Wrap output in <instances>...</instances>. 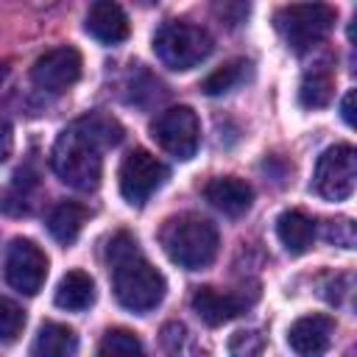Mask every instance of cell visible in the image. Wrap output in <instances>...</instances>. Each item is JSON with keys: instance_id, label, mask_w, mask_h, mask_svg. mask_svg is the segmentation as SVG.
<instances>
[{"instance_id": "19", "label": "cell", "mask_w": 357, "mask_h": 357, "mask_svg": "<svg viewBox=\"0 0 357 357\" xmlns=\"http://www.w3.org/2000/svg\"><path fill=\"white\" fill-rule=\"evenodd\" d=\"M86 223V206L81 204H73V201H64L59 206H53L50 218H47V231L53 234V240H59L61 245H70L81 229Z\"/></svg>"}, {"instance_id": "12", "label": "cell", "mask_w": 357, "mask_h": 357, "mask_svg": "<svg viewBox=\"0 0 357 357\" xmlns=\"http://www.w3.org/2000/svg\"><path fill=\"white\" fill-rule=\"evenodd\" d=\"M254 298H245L243 293H223L218 287H198L192 293V310L198 312V318L209 326H220L229 324L231 318H237Z\"/></svg>"}, {"instance_id": "11", "label": "cell", "mask_w": 357, "mask_h": 357, "mask_svg": "<svg viewBox=\"0 0 357 357\" xmlns=\"http://www.w3.org/2000/svg\"><path fill=\"white\" fill-rule=\"evenodd\" d=\"M335 321L329 315H304L293 321L287 332V343L298 357H324L332 346Z\"/></svg>"}, {"instance_id": "25", "label": "cell", "mask_w": 357, "mask_h": 357, "mask_svg": "<svg viewBox=\"0 0 357 357\" xmlns=\"http://www.w3.org/2000/svg\"><path fill=\"white\" fill-rule=\"evenodd\" d=\"M11 151H14V131L6 120H0V165L11 156Z\"/></svg>"}, {"instance_id": "17", "label": "cell", "mask_w": 357, "mask_h": 357, "mask_svg": "<svg viewBox=\"0 0 357 357\" xmlns=\"http://www.w3.org/2000/svg\"><path fill=\"white\" fill-rule=\"evenodd\" d=\"M95 301V282L86 271H67L56 287V307L67 312L89 310Z\"/></svg>"}, {"instance_id": "3", "label": "cell", "mask_w": 357, "mask_h": 357, "mask_svg": "<svg viewBox=\"0 0 357 357\" xmlns=\"http://www.w3.org/2000/svg\"><path fill=\"white\" fill-rule=\"evenodd\" d=\"M159 245L167 254V259L176 262L178 268L201 271V268L212 265V259L218 257L220 234L212 220H206L195 212H181L162 223Z\"/></svg>"}, {"instance_id": "21", "label": "cell", "mask_w": 357, "mask_h": 357, "mask_svg": "<svg viewBox=\"0 0 357 357\" xmlns=\"http://www.w3.org/2000/svg\"><path fill=\"white\" fill-rule=\"evenodd\" d=\"M98 357H145V346L137 332L117 326L100 337Z\"/></svg>"}, {"instance_id": "15", "label": "cell", "mask_w": 357, "mask_h": 357, "mask_svg": "<svg viewBox=\"0 0 357 357\" xmlns=\"http://www.w3.org/2000/svg\"><path fill=\"white\" fill-rule=\"evenodd\" d=\"M33 357H78V335L59 321H45L31 346Z\"/></svg>"}, {"instance_id": "10", "label": "cell", "mask_w": 357, "mask_h": 357, "mask_svg": "<svg viewBox=\"0 0 357 357\" xmlns=\"http://www.w3.org/2000/svg\"><path fill=\"white\" fill-rule=\"evenodd\" d=\"M81 53L70 45H61V47H53L47 53H42L33 67H31V81L45 89V92H67L78 78H81Z\"/></svg>"}, {"instance_id": "7", "label": "cell", "mask_w": 357, "mask_h": 357, "mask_svg": "<svg viewBox=\"0 0 357 357\" xmlns=\"http://www.w3.org/2000/svg\"><path fill=\"white\" fill-rule=\"evenodd\" d=\"M357 181V153L349 142L326 148L315 162V192L326 201H346L354 192Z\"/></svg>"}, {"instance_id": "6", "label": "cell", "mask_w": 357, "mask_h": 357, "mask_svg": "<svg viewBox=\"0 0 357 357\" xmlns=\"http://www.w3.org/2000/svg\"><path fill=\"white\" fill-rule=\"evenodd\" d=\"M170 170L165 167V162H159L151 151L145 148H134L123 156L120 162V173H117V184H120V195L131 204V206H142L151 201V195L167 181Z\"/></svg>"}, {"instance_id": "23", "label": "cell", "mask_w": 357, "mask_h": 357, "mask_svg": "<svg viewBox=\"0 0 357 357\" xmlns=\"http://www.w3.org/2000/svg\"><path fill=\"white\" fill-rule=\"evenodd\" d=\"M265 349V335L259 329H240L229 337V357H259Z\"/></svg>"}, {"instance_id": "22", "label": "cell", "mask_w": 357, "mask_h": 357, "mask_svg": "<svg viewBox=\"0 0 357 357\" xmlns=\"http://www.w3.org/2000/svg\"><path fill=\"white\" fill-rule=\"evenodd\" d=\"M22 329H25V310L17 301L0 296V343L3 346L17 343Z\"/></svg>"}, {"instance_id": "13", "label": "cell", "mask_w": 357, "mask_h": 357, "mask_svg": "<svg viewBox=\"0 0 357 357\" xmlns=\"http://www.w3.org/2000/svg\"><path fill=\"white\" fill-rule=\"evenodd\" d=\"M204 198L223 215L229 218H240L243 212L251 209L254 201V190L248 181L237 178V176H218L212 181H206L204 187Z\"/></svg>"}, {"instance_id": "4", "label": "cell", "mask_w": 357, "mask_h": 357, "mask_svg": "<svg viewBox=\"0 0 357 357\" xmlns=\"http://www.w3.org/2000/svg\"><path fill=\"white\" fill-rule=\"evenodd\" d=\"M215 42L206 33V28L184 22V20H170L153 33V53L159 61L170 70H192L201 61L209 59Z\"/></svg>"}, {"instance_id": "16", "label": "cell", "mask_w": 357, "mask_h": 357, "mask_svg": "<svg viewBox=\"0 0 357 357\" xmlns=\"http://www.w3.org/2000/svg\"><path fill=\"white\" fill-rule=\"evenodd\" d=\"M276 237L290 254H304L315 240V223L301 209H284L276 218Z\"/></svg>"}, {"instance_id": "18", "label": "cell", "mask_w": 357, "mask_h": 357, "mask_svg": "<svg viewBox=\"0 0 357 357\" xmlns=\"http://www.w3.org/2000/svg\"><path fill=\"white\" fill-rule=\"evenodd\" d=\"M332 92H335V75L329 64H318L304 73L301 86H298V103L304 109H324L329 106Z\"/></svg>"}, {"instance_id": "20", "label": "cell", "mask_w": 357, "mask_h": 357, "mask_svg": "<svg viewBox=\"0 0 357 357\" xmlns=\"http://www.w3.org/2000/svg\"><path fill=\"white\" fill-rule=\"evenodd\" d=\"M248 73H251V64L245 59H229L226 64H220L201 81V92L204 95H226L234 86H240L248 78Z\"/></svg>"}, {"instance_id": "1", "label": "cell", "mask_w": 357, "mask_h": 357, "mask_svg": "<svg viewBox=\"0 0 357 357\" xmlns=\"http://www.w3.org/2000/svg\"><path fill=\"white\" fill-rule=\"evenodd\" d=\"M123 139V126L106 112H89L70 123L53 142L50 167L73 190L89 192L103 176V151Z\"/></svg>"}, {"instance_id": "2", "label": "cell", "mask_w": 357, "mask_h": 357, "mask_svg": "<svg viewBox=\"0 0 357 357\" xmlns=\"http://www.w3.org/2000/svg\"><path fill=\"white\" fill-rule=\"evenodd\" d=\"M106 259L112 268V287L117 301L131 312H151L162 304L167 282L165 276L142 257L137 240L128 231H117L109 240Z\"/></svg>"}, {"instance_id": "5", "label": "cell", "mask_w": 357, "mask_h": 357, "mask_svg": "<svg viewBox=\"0 0 357 357\" xmlns=\"http://www.w3.org/2000/svg\"><path fill=\"white\" fill-rule=\"evenodd\" d=\"M335 17H337L335 8L326 3H293V6H282L273 14V25L284 36V42L301 53L318 45L332 31Z\"/></svg>"}, {"instance_id": "8", "label": "cell", "mask_w": 357, "mask_h": 357, "mask_svg": "<svg viewBox=\"0 0 357 357\" xmlns=\"http://www.w3.org/2000/svg\"><path fill=\"white\" fill-rule=\"evenodd\" d=\"M151 137L162 151L187 162L201 145V123L190 106H170L151 123Z\"/></svg>"}, {"instance_id": "27", "label": "cell", "mask_w": 357, "mask_h": 357, "mask_svg": "<svg viewBox=\"0 0 357 357\" xmlns=\"http://www.w3.org/2000/svg\"><path fill=\"white\" fill-rule=\"evenodd\" d=\"M3 78H6V64H0V84H3Z\"/></svg>"}, {"instance_id": "24", "label": "cell", "mask_w": 357, "mask_h": 357, "mask_svg": "<svg viewBox=\"0 0 357 357\" xmlns=\"http://www.w3.org/2000/svg\"><path fill=\"white\" fill-rule=\"evenodd\" d=\"M324 240L326 243H335L340 248H354L357 243V231H354V223L349 218H332L324 223Z\"/></svg>"}, {"instance_id": "14", "label": "cell", "mask_w": 357, "mask_h": 357, "mask_svg": "<svg viewBox=\"0 0 357 357\" xmlns=\"http://www.w3.org/2000/svg\"><path fill=\"white\" fill-rule=\"evenodd\" d=\"M86 33L95 36L103 45H120L128 36V17L123 11V6L112 3V0H98L89 6L86 11V22H84Z\"/></svg>"}, {"instance_id": "26", "label": "cell", "mask_w": 357, "mask_h": 357, "mask_svg": "<svg viewBox=\"0 0 357 357\" xmlns=\"http://www.w3.org/2000/svg\"><path fill=\"white\" fill-rule=\"evenodd\" d=\"M340 114L346 120V126H354V89H349L343 95V103H340Z\"/></svg>"}, {"instance_id": "9", "label": "cell", "mask_w": 357, "mask_h": 357, "mask_svg": "<svg viewBox=\"0 0 357 357\" xmlns=\"http://www.w3.org/2000/svg\"><path fill=\"white\" fill-rule=\"evenodd\" d=\"M47 279V257L45 251L25 237L11 240L8 251H6V282L25 293V296H36L42 290Z\"/></svg>"}]
</instances>
